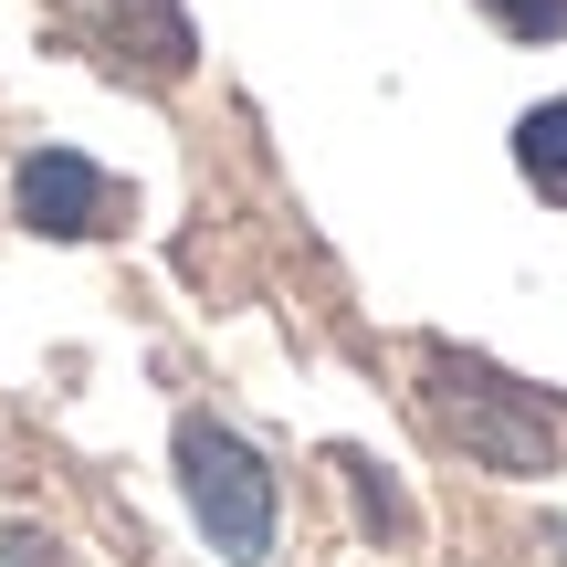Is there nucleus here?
Wrapping results in <instances>:
<instances>
[{
  "label": "nucleus",
  "instance_id": "1",
  "mask_svg": "<svg viewBox=\"0 0 567 567\" xmlns=\"http://www.w3.org/2000/svg\"><path fill=\"white\" fill-rule=\"evenodd\" d=\"M168 452H179V494H189V526L210 536V557L221 567H264L274 526H284V494H274L264 452L231 421H210V410H189V421L168 431Z\"/></svg>",
  "mask_w": 567,
  "mask_h": 567
},
{
  "label": "nucleus",
  "instance_id": "2",
  "mask_svg": "<svg viewBox=\"0 0 567 567\" xmlns=\"http://www.w3.org/2000/svg\"><path fill=\"white\" fill-rule=\"evenodd\" d=\"M431 400H442V421H452V442H473V463H494V473H515V484H536V473H557L567 463V442H557V421L526 400L515 379H494V368H463L452 347H431Z\"/></svg>",
  "mask_w": 567,
  "mask_h": 567
},
{
  "label": "nucleus",
  "instance_id": "3",
  "mask_svg": "<svg viewBox=\"0 0 567 567\" xmlns=\"http://www.w3.org/2000/svg\"><path fill=\"white\" fill-rule=\"evenodd\" d=\"M11 210L42 243H84V231H105V210H116V179H105L95 158H74V147H32V158L11 168Z\"/></svg>",
  "mask_w": 567,
  "mask_h": 567
},
{
  "label": "nucleus",
  "instance_id": "4",
  "mask_svg": "<svg viewBox=\"0 0 567 567\" xmlns=\"http://www.w3.org/2000/svg\"><path fill=\"white\" fill-rule=\"evenodd\" d=\"M515 179H526L536 200L567 210V95H547V105L515 116Z\"/></svg>",
  "mask_w": 567,
  "mask_h": 567
},
{
  "label": "nucleus",
  "instance_id": "5",
  "mask_svg": "<svg viewBox=\"0 0 567 567\" xmlns=\"http://www.w3.org/2000/svg\"><path fill=\"white\" fill-rule=\"evenodd\" d=\"M347 484H358V515H368V536H410V505L379 484V463H368V452H347Z\"/></svg>",
  "mask_w": 567,
  "mask_h": 567
},
{
  "label": "nucleus",
  "instance_id": "6",
  "mask_svg": "<svg viewBox=\"0 0 567 567\" xmlns=\"http://www.w3.org/2000/svg\"><path fill=\"white\" fill-rule=\"evenodd\" d=\"M484 11L505 21L515 42H557V32H567V0H484Z\"/></svg>",
  "mask_w": 567,
  "mask_h": 567
},
{
  "label": "nucleus",
  "instance_id": "7",
  "mask_svg": "<svg viewBox=\"0 0 567 567\" xmlns=\"http://www.w3.org/2000/svg\"><path fill=\"white\" fill-rule=\"evenodd\" d=\"M0 567H53V547H42L32 526H11V536H0Z\"/></svg>",
  "mask_w": 567,
  "mask_h": 567
}]
</instances>
